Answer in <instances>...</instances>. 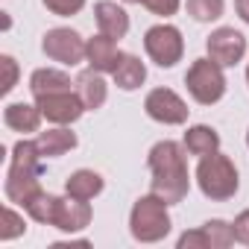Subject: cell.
I'll list each match as a JSON object with an SVG mask.
<instances>
[{"mask_svg":"<svg viewBox=\"0 0 249 249\" xmlns=\"http://www.w3.org/2000/svg\"><path fill=\"white\" fill-rule=\"evenodd\" d=\"M56 202H59V196H53V194H47V191H38V194L24 205V211H27L36 223H41V226H53Z\"/></svg>","mask_w":249,"mask_h":249,"instance_id":"cell-21","label":"cell"},{"mask_svg":"<svg viewBox=\"0 0 249 249\" xmlns=\"http://www.w3.org/2000/svg\"><path fill=\"white\" fill-rule=\"evenodd\" d=\"M231 226H234V237H237L243 246H249V208H246V211H240V214L234 217V223H231Z\"/></svg>","mask_w":249,"mask_h":249,"instance_id":"cell-29","label":"cell"},{"mask_svg":"<svg viewBox=\"0 0 249 249\" xmlns=\"http://www.w3.org/2000/svg\"><path fill=\"white\" fill-rule=\"evenodd\" d=\"M41 153H38V144L36 141H27L21 138L15 147H12V156H9V170H6V199L15 202V205H27L38 191H41Z\"/></svg>","mask_w":249,"mask_h":249,"instance_id":"cell-2","label":"cell"},{"mask_svg":"<svg viewBox=\"0 0 249 249\" xmlns=\"http://www.w3.org/2000/svg\"><path fill=\"white\" fill-rule=\"evenodd\" d=\"M36 106L41 108V114L56 123V126H71V123H76L88 108L85 103L79 100L76 88L71 91H56V94H44V97H36Z\"/></svg>","mask_w":249,"mask_h":249,"instance_id":"cell-9","label":"cell"},{"mask_svg":"<svg viewBox=\"0 0 249 249\" xmlns=\"http://www.w3.org/2000/svg\"><path fill=\"white\" fill-rule=\"evenodd\" d=\"M196 185H199V191H202L205 199L226 202V199H231L237 194L240 176H237L234 161L217 150V153L199 159V164H196Z\"/></svg>","mask_w":249,"mask_h":249,"instance_id":"cell-3","label":"cell"},{"mask_svg":"<svg viewBox=\"0 0 249 249\" xmlns=\"http://www.w3.org/2000/svg\"><path fill=\"white\" fill-rule=\"evenodd\" d=\"M41 108L33 106V103H9L3 108V123L12 129V132H38L41 126Z\"/></svg>","mask_w":249,"mask_h":249,"instance_id":"cell-15","label":"cell"},{"mask_svg":"<svg viewBox=\"0 0 249 249\" xmlns=\"http://www.w3.org/2000/svg\"><path fill=\"white\" fill-rule=\"evenodd\" d=\"M85 47H88V41L76 30H71V27L47 30L44 41H41V50L47 53V59L59 62L65 68H76L79 62H85Z\"/></svg>","mask_w":249,"mask_h":249,"instance_id":"cell-7","label":"cell"},{"mask_svg":"<svg viewBox=\"0 0 249 249\" xmlns=\"http://www.w3.org/2000/svg\"><path fill=\"white\" fill-rule=\"evenodd\" d=\"M246 82H249V65H246Z\"/></svg>","mask_w":249,"mask_h":249,"instance_id":"cell-32","label":"cell"},{"mask_svg":"<svg viewBox=\"0 0 249 249\" xmlns=\"http://www.w3.org/2000/svg\"><path fill=\"white\" fill-rule=\"evenodd\" d=\"M223 9H226L223 0H188V15L199 24H211L223 18Z\"/></svg>","mask_w":249,"mask_h":249,"instance_id":"cell-23","label":"cell"},{"mask_svg":"<svg viewBox=\"0 0 249 249\" xmlns=\"http://www.w3.org/2000/svg\"><path fill=\"white\" fill-rule=\"evenodd\" d=\"M141 6H144V9H150L153 15L170 18V15H176V12H179L182 0H141Z\"/></svg>","mask_w":249,"mask_h":249,"instance_id":"cell-27","label":"cell"},{"mask_svg":"<svg viewBox=\"0 0 249 249\" xmlns=\"http://www.w3.org/2000/svg\"><path fill=\"white\" fill-rule=\"evenodd\" d=\"M73 85H76V94H79V100L85 103L88 111H97V108L106 106V100H108V85H106V79H103L100 71L91 68V71L79 73Z\"/></svg>","mask_w":249,"mask_h":249,"instance_id":"cell-14","label":"cell"},{"mask_svg":"<svg viewBox=\"0 0 249 249\" xmlns=\"http://www.w3.org/2000/svg\"><path fill=\"white\" fill-rule=\"evenodd\" d=\"M85 59H88V65H91L94 71H100V73H114L117 65H120V59H123V50L117 47L114 38H108V36L100 33V36H91V38H88Z\"/></svg>","mask_w":249,"mask_h":249,"instance_id":"cell-12","label":"cell"},{"mask_svg":"<svg viewBox=\"0 0 249 249\" xmlns=\"http://www.w3.org/2000/svg\"><path fill=\"white\" fill-rule=\"evenodd\" d=\"M36 144H38V153L44 159H59V156H65L76 147V135L68 126H53L47 132H38Z\"/></svg>","mask_w":249,"mask_h":249,"instance_id":"cell-16","label":"cell"},{"mask_svg":"<svg viewBox=\"0 0 249 249\" xmlns=\"http://www.w3.org/2000/svg\"><path fill=\"white\" fill-rule=\"evenodd\" d=\"M85 3H88V0H44L47 12H53V15H59V18L79 15V12L85 9Z\"/></svg>","mask_w":249,"mask_h":249,"instance_id":"cell-25","label":"cell"},{"mask_svg":"<svg viewBox=\"0 0 249 249\" xmlns=\"http://www.w3.org/2000/svg\"><path fill=\"white\" fill-rule=\"evenodd\" d=\"M144 50L159 68H173L185 56V38L173 24H156L144 33Z\"/></svg>","mask_w":249,"mask_h":249,"instance_id":"cell-6","label":"cell"},{"mask_svg":"<svg viewBox=\"0 0 249 249\" xmlns=\"http://www.w3.org/2000/svg\"><path fill=\"white\" fill-rule=\"evenodd\" d=\"M123 3H141V0H123Z\"/></svg>","mask_w":249,"mask_h":249,"instance_id":"cell-31","label":"cell"},{"mask_svg":"<svg viewBox=\"0 0 249 249\" xmlns=\"http://www.w3.org/2000/svg\"><path fill=\"white\" fill-rule=\"evenodd\" d=\"M53 226L65 234H76V231L88 229L91 226V205L85 199H76V196H59Z\"/></svg>","mask_w":249,"mask_h":249,"instance_id":"cell-11","label":"cell"},{"mask_svg":"<svg viewBox=\"0 0 249 249\" xmlns=\"http://www.w3.org/2000/svg\"><path fill=\"white\" fill-rule=\"evenodd\" d=\"M246 147H249V132H246Z\"/></svg>","mask_w":249,"mask_h":249,"instance_id":"cell-33","label":"cell"},{"mask_svg":"<svg viewBox=\"0 0 249 249\" xmlns=\"http://www.w3.org/2000/svg\"><path fill=\"white\" fill-rule=\"evenodd\" d=\"M94 18H97L100 33L114 38V41L129 33V15L123 6H117L114 0H100V3H94Z\"/></svg>","mask_w":249,"mask_h":249,"instance_id":"cell-13","label":"cell"},{"mask_svg":"<svg viewBox=\"0 0 249 249\" xmlns=\"http://www.w3.org/2000/svg\"><path fill=\"white\" fill-rule=\"evenodd\" d=\"M179 249H211V243H208V234H205V229L199 226V229H191V231H185L182 237H179V243H176Z\"/></svg>","mask_w":249,"mask_h":249,"instance_id":"cell-26","label":"cell"},{"mask_svg":"<svg viewBox=\"0 0 249 249\" xmlns=\"http://www.w3.org/2000/svg\"><path fill=\"white\" fill-rule=\"evenodd\" d=\"M0 65L6 71V79H3V94H9L15 85H18V62L12 56H0Z\"/></svg>","mask_w":249,"mask_h":249,"instance_id":"cell-28","label":"cell"},{"mask_svg":"<svg viewBox=\"0 0 249 249\" xmlns=\"http://www.w3.org/2000/svg\"><path fill=\"white\" fill-rule=\"evenodd\" d=\"M234 9H237L240 21H243V24H249V0H234Z\"/></svg>","mask_w":249,"mask_h":249,"instance_id":"cell-30","label":"cell"},{"mask_svg":"<svg viewBox=\"0 0 249 249\" xmlns=\"http://www.w3.org/2000/svg\"><path fill=\"white\" fill-rule=\"evenodd\" d=\"M111 76H114V85L120 91H135L147 82V65L132 53H123V59H120V65Z\"/></svg>","mask_w":249,"mask_h":249,"instance_id":"cell-19","label":"cell"},{"mask_svg":"<svg viewBox=\"0 0 249 249\" xmlns=\"http://www.w3.org/2000/svg\"><path fill=\"white\" fill-rule=\"evenodd\" d=\"M202 229H205V234H208L211 249H229V246L237 240V237H234V226L226 223V220H208V223H202Z\"/></svg>","mask_w":249,"mask_h":249,"instance_id":"cell-22","label":"cell"},{"mask_svg":"<svg viewBox=\"0 0 249 249\" xmlns=\"http://www.w3.org/2000/svg\"><path fill=\"white\" fill-rule=\"evenodd\" d=\"M30 91H33V97H44V94H56V91H71V76L65 71H56V68H38L30 76Z\"/></svg>","mask_w":249,"mask_h":249,"instance_id":"cell-20","label":"cell"},{"mask_svg":"<svg viewBox=\"0 0 249 249\" xmlns=\"http://www.w3.org/2000/svg\"><path fill=\"white\" fill-rule=\"evenodd\" d=\"M205 50H208V56H211L217 65L234 68V65L243 62V56H246V38H243V33H237L234 27H220V30H214V33L208 36Z\"/></svg>","mask_w":249,"mask_h":249,"instance_id":"cell-10","label":"cell"},{"mask_svg":"<svg viewBox=\"0 0 249 249\" xmlns=\"http://www.w3.org/2000/svg\"><path fill=\"white\" fill-rule=\"evenodd\" d=\"M153 182H150V194L161 196L167 205H176L188 196L191 191V173H188V161H185V144L176 141H159L150 156H147Z\"/></svg>","mask_w":249,"mask_h":249,"instance_id":"cell-1","label":"cell"},{"mask_svg":"<svg viewBox=\"0 0 249 249\" xmlns=\"http://www.w3.org/2000/svg\"><path fill=\"white\" fill-rule=\"evenodd\" d=\"M21 234H27V220H24V214H18L12 205H3V226H0V240L9 243V240H15V237H21Z\"/></svg>","mask_w":249,"mask_h":249,"instance_id":"cell-24","label":"cell"},{"mask_svg":"<svg viewBox=\"0 0 249 249\" xmlns=\"http://www.w3.org/2000/svg\"><path fill=\"white\" fill-rule=\"evenodd\" d=\"M144 111L164 126H182L188 123V103L173 91V88H153L144 100Z\"/></svg>","mask_w":249,"mask_h":249,"instance_id":"cell-8","label":"cell"},{"mask_svg":"<svg viewBox=\"0 0 249 249\" xmlns=\"http://www.w3.org/2000/svg\"><path fill=\"white\" fill-rule=\"evenodd\" d=\"M185 85H188V94L199 103V106H214L223 100L226 94V73H223V65H217L211 56L205 59H196L188 73H185Z\"/></svg>","mask_w":249,"mask_h":249,"instance_id":"cell-5","label":"cell"},{"mask_svg":"<svg viewBox=\"0 0 249 249\" xmlns=\"http://www.w3.org/2000/svg\"><path fill=\"white\" fill-rule=\"evenodd\" d=\"M103 188H106V182H103V176L97 170H76L65 182V194L76 196V199H85V202H91L94 196H100Z\"/></svg>","mask_w":249,"mask_h":249,"instance_id":"cell-17","label":"cell"},{"mask_svg":"<svg viewBox=\"0 0 249 249\" xmlns=\"http://www.w3.org/2000/svg\"><path fill=\"white\" fill-rule=\"evenodd\" d=\"M170 205L156 196V194H147L141 199H135L132 211H129V231L138 243H159L170 234Z\"/></svg>","mask_w":249,"mask_h":249,"instance_id":"cell-4","label":"cell"},{"mask_svg":"<svg viewBox=\"0 0 249 249\" xmlns=\"http://www.w3.org/2000/svg\"><path fill=\"white\" fill-rule=\"evenodd\" d=\"M185 150L191 153V156H196V159H202V156H211V153H217L220 150V135H217V129L214 126H205V123H196V126H188V132H185Z\"/></svg>","mask_w":249,"mask_h":249,"instance_id":"cell-18","label":"cell"}]
</instances>
